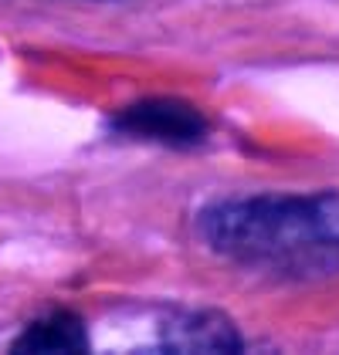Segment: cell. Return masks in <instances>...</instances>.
Returning a JSON list of instances; mask_svg holds the SVG:
<instances>
[{
	"label": "cell",
	"mask_w": 339,
	"mask_h": 355,
	"mask_svg": "<svg viewBox=\"0 0 339 355\" xmlns=\"http://www.w3.org/2000/svg\"><path fill=\"white\" fill-rule=\"evenodd\" d=\"M122 136L133 139H149V142H163V146H197L207 139V122L197 112L183 102H167V98H153V102H140L119 112L113 122Z\"/></svg>",
	"instance_id": "cell-2"
},
{
	"label": "cell",
	"mask_w": 339,
	"mask_h": 355,
	"mask_svg": "<svg viewBox=\"0 0 339 355\" xmlns=\"http://www.w3.org/2000/svg\"><path fill=\"white\" fill-rule=\"evenodd\" d=\"M200 234L221 257L282 277L339 271V190L261 193L200 214Z\"/></svg>",
	"instance_id": "cell-1"
},
{
	"label": "cell",
	"mask_w": 339,
	"mask_h": 355,
	"mask_svg": "<svg viewBox=\"0 0 339 355\" xmlns=\"http://www.w3.org/2000/svg\"><path fill=\"white\" fill-rule=\"evenodd\" d=\"M88 331L75 311H55L34 325L14 342V352H85Z\"/></svg>",
	"instance_id": "cell-4"
},
{
	"label": "cell",
	"mask_w": 339,
	"mask_h": 355,
	"mask_svg": "<svg viewBox=\"0 0 339 355\" xmlns=\"http://www.w3.org/2000/svg\"><path fill=\"white\" fill-rule=\"evenodd\" d=\"M163 349L176 352H241V335L214 311H180L163 325Z\"/></svg>",
	"instance_id": "cell-3"
}]
</instances>
